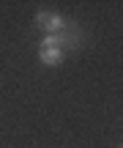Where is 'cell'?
Wrapping results in <instances>:
<instances>
[{
  "mask_svg": "<svg viewBox=\"0 0 123 148\" xmlns=\"http://www.w3.org/2000/svg\"><path fill=\"white\" fill-rule=\"evenodd\" d=\"M36 25L44 30V36H55V33H66L69 30V22L60 14H55V11H38L36 14Z\"/></svg>",
  "mask_w": 123,
  "mask_h": 148,
  "instance_id": "6da1fadb",
  "label": "cell"
},
{
  "mask_svg": "<svg viewBox=\"0 0 123 148\" xmlns=\"http://www.w3.org/2000/svg\"><path fill=\"white\" fill-rule=\"evenodd\" d=\"M63 58H66V49H58V47H41L38 49V60H41L44 66H49V69L60 66Z\"/></svg>",
  "mask_w": 123,
  "mask_h": 148,
  "instance_id": "7a4b0ae2",
  "label": "cell"
},
{
  "mask_svg": "<svg viewBox=\"0 0 123 148\" xmlns=\"http://www.w3.org/2000/svg\"><path fill=\"white\" fill-rule=\"evenodd\" d=\"M77 41V36L71 33H55V36H44L41 38V47H58V49H66Z\"/></svg>",
  "mask_w": 123,
  "mask_h": 148,
  "instance_id": "3957f363",
  "label": "cell"
},
{
  "mask_svg": "<svg viewBox=\"0 0 123 148\" xmlns=\"http://www.w3.org/2000/svg\"><path fill=\"white\" fill-rule=\"evenodd\" d=\"M120 148H123V145H120Z\"/></svg>",
  "mask_w": 123,
  "mask_h": 148,
  "instance_id": "277c9868",
  "label": "cell"
}]
</instances>
